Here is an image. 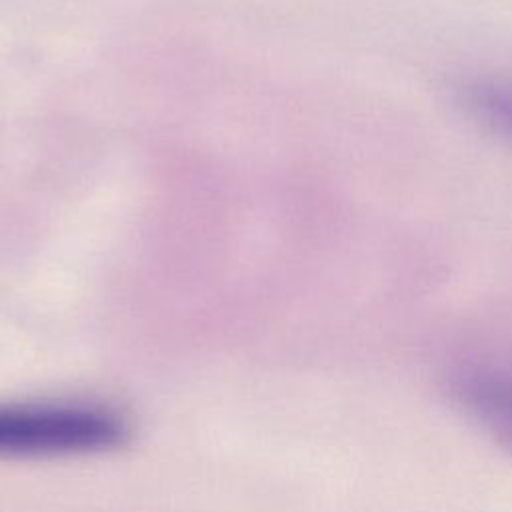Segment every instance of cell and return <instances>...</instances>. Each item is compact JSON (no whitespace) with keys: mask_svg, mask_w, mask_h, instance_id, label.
Returning a JSON list of instances; mask_svg holds the SVG:
<instances>
[{"mask_svg":"<svg viewBox=\"0 0 512 512\" xmlns=\"http://www.w3.org/2000/svg\"><path fill=\"white\" fill-rule=\"evenodd\" d=\"M458 104L492 134L512 140V80L474 78L458 88Z\"/></svg>","mask_w":512,"mask_h":512,"instance_id":"obj_3","label":"cell"},{"mask_svg":"<svg viewBox=\"0 0 512 512\" xmlns=\"http://www.w3.org/2000/svg\"><path fill=\"white\" fill-rule=\"evenodd\" d=\"M124 422L84 404L0 406V454H70L116 446Z\"/></svg>","mask_w":512,"mask_h":512,"instance_id":"obj_1","label":"cell"},{"mask_svg":"<svg viewBox=\"0 0 512 512\" xmlns=\"http://www.w3.org/2000/svg\"><path fill=\"white\" fill-rule=\"evenodd\" d=\"M454 392L470 418L512 452V372L502 368L468 370L456 378Z\"/></svg>","mask_w":512,"mask_h":512,"instance_id":"obj_2","label":"cell"}]
</instances>
